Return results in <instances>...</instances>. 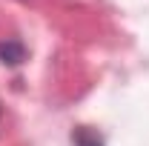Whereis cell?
<instances>
[{"label": "cell", "mask_w": 149, "mask_h": 146, "mask_svg": "<svg viewBox=\"0 0 149 146\" xmlns=\"http://www.w3.org/2000/svg\"><path fill=\"white\" fill-rule=\"evenodd\" d=\"M0 60L3 63H9V66H17L26 60V46L15 40V37H6V40H0Z\"/></svg>", "instance_id": "1"}, {"label": "cell", "mask_w": 149, "mask_h": 146, "mask_svg": "<svg viewBox=\"0 0 149 146\" xmlns=\"http://www.w3.org/2000/svg\"><path fill=\"white\" fill-rule=\"evenodd\" d=\"M74 146H100V138H97L95 132H89V129H77Z\"/></svg>", "instance_id": "2"}]
</instances>
